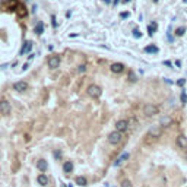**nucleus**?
<instances>
[{
	"mask_svg": "<svg viewBox=\"0 0 187 187\" xmlns=\"http://www.w3.org/2000/svg\"><path fill=\"white\" fill-rule=\"evenodd\" d=\"M86 91H88V95H89L91 98H100V97H101V92H102L101 88L98 85H89Z\"/></svg>",
	"mask_w": 187,
	"mask_h": 187,
	"instance_id": "nucleus-1",
	"label": "nucleus"
},
{
	"mask_svg": "<svg viewBox=\"0 0 187 187\" xmlns=\"http://www.w3.org/2000/svg\"><path fill=\"white\" fill-rule=\"evenodd\" d=\"M158 107L156 105H153V104H146L145 107H143V114L146 116V117H152L155 114H158Z\"/></svg>",
	"mask_w": 187,
	"mask_h": 187,
	"instance_id": "nucleus-2",
	"label": "nucleus"
},
{
	"mask_svg": "<svg viewBox=\"0 0 187 187\" xmlns=\"http://www.w3.org/2000/svg\"><path fill=\"white\" fill-rule=\"evenodd\" d=\"M121 139H123V133H120V132H113V133H110V136H108V142L111 143V145H119L120 142H121Z\"/></svg>",
	"mask_w": 187,
	"mask_h": 187,
	"instance_id": "nucleus-3",
	"label": "nucleus"
},
{
	"mask_svg": "<svg viewBox=\"0 0 187 187\" xmlns=\"http://www.w3.org/2000/svg\"><path fill=\"white\" fill-rule=\"evenodd\" d=\"M148 135H149V137H155V139H158V137L162 135V127H161V124L158 126H152L151 129H149V132H148Z\"/></svg>",
	"mask_w": 187,
	"mask_h": 187,
	"instance_id": "nucleus-4",
	"label": "nucleus"
},
{
	"mask_svg": "<svg viewBox=\"0 0 187 187\" xmlns=\"http://www.w3.org/2000/svg\"><path fill=\"white\" fill-rule=\"evenodd\" d=\"M129 129V120L123 119V120H119L117 123H116V130L120 132V133H123V132H126Z\"/></svg>",
	"mask_w": 187,
	"mask_h": 187,
	"instance_id": "nucleus-5",
	"label": "nucleus"
},
{
	"mask_svg": "<svg viewBox=\"0 0 187 187\" xmlns=\"http://www.w3.org/2000/svg\"><path fill=\"white\" fill-rule=\"evenodd\" d=\"M10 110H12V108H10V102L7 101V100H1V101H0V114H4V116H6V114L10 113Z\"/></svg>",
	"mask_w": 187,
	"mask_h": 187,
	"instance_id": "nucleus-6",
	"label": "nucleus"
},
{
	"mask_svg": "<svg viewBox=\"0 0 187 187\" xmlns=\"http://www.w3.org/2000/svg\"><path fill=\"white\" fill-rule=\"evenodd\" d=\"M59 66H60V57L59 56H50L48 57V67L57 69Z\"/></svg>",
	"mask_w": 187,
	"mask_h": 187,
	"instance_id": "nucleus-7",
	"label": "nucleus"
},
{
	"mask_svg": "<svg viewBox=\"0 0 187 187\" xmlns=\"http://www.w3.org/2000/svg\"><path fill=\"white\" fill-rule=\"evenodd\" d=\"M13 89L18 91V92H25V91L28 89V84L23 82V81H19V82H16V84L13 85Z\"/></svg>",
	"mask_w": 187,
	"mask_h": 187,
	"instance_id": "nucleus-8",
	"label": "nucleus"
},
{
	"mask_svg": "<svg viewBox=\"0 0 187 187\" xmlns=\"http://www.w3.org/2000/svg\"><path fill=\"white\" fill-rule=\"evenodd\" d=\"M177 146L181 148V149H187V137L184 135L177 136Z\"/></svg>",
	"mask_w": 187,
	"mask_h": 187,
	"instance_id": "nucleus-9",
	"label": "nucleus"
},
{
	"mask_svg": "<svg viewBox=\"0 0 187 187\" xmlns=\"http://www.w3.org/2000/svg\"><path fill=\"white\" fill-rule=\"evenodd\" d=\"M37 168L41 171V172H45V171L48 170V162H47L45 159H38V162H37Z\"/></svg>",
	"mask_w": 187,
	"mask_h": 187,
	"instance_id": "nucleus-10",
	"label": "nucleus"
},
{
	"mask_svg": "<svg viewBox=\"0 0 187 187\" xmlns=\"http://www.w3.org/2000/svg\"><path fill=\"white\" fill-rule=\"evenodd\" d=\"M110 69H111L113 73H121V72L124 70V65H123V63H113Z\"/></svg>",
	"mask_w": 187,
	"mask_h": 187,
	"instance_id": "nucleus-11",
	"label": "nucleus"
},
{
	"mask_svg": "<svg viewBox=\"0 0 187 187\" xmlns=\"http://www.w3.org/2000/svg\"><path fill=\"white\" fill-rule=\"evenodd\" d=\"M16 13H18V16L19 18H25L26 15H28V10H26V7H25L23 4H19L18 9H16Z\"/></svg>",
	"mask_w": 187,
	"mask_h": 187,
	"instance_id": "nucleus-12",
	"label": "nucleus"
},
{
	"mask_svg": "<svg viewBox=\"0 0 187 187\" xmlns=\"http://www.w3.org/2000/svg\"><path fill=\"white\" fill-rule=\"evenodd\" d=\"M37 180H38V184H41V186H47L48 184V177L45 174H40Z\"/></svg>",
	"mask_w": 187,
	"mask_h": 187,
	"instance_id": "nucleus-13",
	"label": "nucleus"
},
{
	"mask_svg": "<svg viewBox=\"0 0 187 187\" xmlns=\"http://www.w3.org/2000/svg\"><path fill=\"white\" fill-rule=\"evenodd\" d=\"M63 171H65L66 174L72 172V171H73V162H72V161H66V162L63 164Z\"/></svg>",
	"mask_w": 187,
	"mask_h": 187,
	"instance_id": "nucleus-14",
	"label": "nucleus"
},
{
	"mask_svg": "<svg viewBox=\"0 0 187 187\" xmlns=\"http://www.w3.org/2000/svg\"><path fill=\"white\" fill-rule=\"evenodd\" d=\"M75 183H76L78 186H82V187H85L86 184H88V181H86V178H85V177H82V175H79V177H76V178H75Z\"/></svg>",
	"mask_w": 187,
	"mask_h": 187,
	"instance_id": "nucleus-15",
	"label": "nucleus"
},
{
	"mask_svg": "<svg viewBox=\"0 0 187 187\" xmlns=\"http://www.w3.org/2000/svg\"><path fill=\"white\" fill-rule=\"evenodd\" d=\"M126 159H129V152H124L123 155H120L119 159H117V161L114 162V165H116V167H119L120 164H121L123 161H126Z\"/></svg>",
	"mask_w": 187,
	"mask_h": 187,
	"instance_id": "nucleus-16",
	"label": "nucleus"
},
{
	"mask_svg": "<svg viewBox=\"0 0 187 187\" xmlns=\"http://www.w3.org/2000/svg\"><path fill=\"white\" fill-rule=\"evenodd\" d=\"M34 32H35L37 35H41L43 32H44V23H43V22H38V23L35 25Z\"/></svg>",
	"mask_w": 187,
	"mask_h": 187,
	"instance_id": "nucleus-17",
	"label": "nucleus"
},
{
	"mask_svg": "<svg viewBox=\"0 0 187 187\" xmlns=\"http://www.w3.org/2000/svg\"><path fill=\"white\" fill-rule=\"evenodd\" d=\"M171 123H172V120L170 119V117H162V120H161V127H170Z\"/></svg>",
	"mask_w": 187,
	"mask_h": 187,
	"instance_id": "nucleus-18",
	"label": "nucleus"
},
{
	"mask_svg": "<svg viewBox=\"0 0 187 187\" xmlns=\"http://www.w3.org/2000/svg\"><path fill=\"white\" fill-rule=\"evenodd\" d=\"M31 50H32V43H31V41H29V43H25L23 48L21 50V54H25V53H29Z\"/></svg>",
	"mask_w": 187,
	"mask_h": 187,
	"instance_id": "nucleus-19",
	"label": "nucleus"
},
{
	"mask_svg": "<svg viewBox=\"0 0 187 187\" xmlns=\"http://www.w3.org/2000/svg\"><path fill=\"white\" fill-rule=\"evenodd\" d=\"M7 6H9L10 9H18L19 3H18V0H7Z\"/></svg>",
	"mask_w": 187,
	"mask_h": 187,
	"instance_id": "nucleus-20",
	"label": "nucleus"
},
{
	"mask_svg": "<svg viewBox=\"0 0 187 187\" xmlns=\"http://www.w3.org/2000/svg\"><path fill=\"white\" fill-rule=\"evenodd\" d=\"M145 51H146V53H158V47H155V45H148V47H145Z\"/></svg>",
	"mask_w": 187,
	"mask_h": 187,
	"instance_id": "nucleus-21",
	"label": "nucleus"
},
{
	"mask_svg": "<svg viewBox=\"0 0 187 187\" xmlns=\"http://www.w3.org/2000/svg\"><path fill=\"white\" fill-rule=\"evenodd\" d=\"M184 32H186V28H184V26H181V28H177V29H175V35H177V37L184 35Z\"/></svg>",
	"mask_w": 187,
	"mask_h": 187,
	"instance_id": "nucleus-22",
	"label": "nucleus"
},
{
	"mask_svg": "<svg viewBox=\"0 0 187 187\" xmlns=\"http://www.w3.org/2000/svg\"><path fill=\"white\" fill-rule=\"evenodd\" d=\"M120 187H132L130 180H123V183H121V186H120Z\"/></svg>",
	"mask_w": 187,
	"mask_h": 187,
	"instance_id": "nucleus-23",
	"label": "nucleus"
},
{
	"mask_svg": "<svg viewBox=\"0 0 187 187\" xmlns=\"http://www.w3.org/2000/svg\"><path fill=\"white\" fill-rule=\"evenodd\" d=\"M155 29H156V23H155V22H153L152 25H149V34L152 35L153 32H155Z\"/></svg>",
	"mask_w": 187,
	"mask_h": 187,
	"instance_id": "nucleus-24",
	"label": "nucleus"
},
{
	"mask_svg": "<svg viewBox=\"0 0 187 187\" xmlns=\"http://www.w3.org/2000/svg\"><path fill=\"white\" fill-rule=\"evenodd\" d=\"M181 102H183V104H186V102H187V95H186V92H184V91L181 92Z\"/></svg>",
	"mask_w": 187,
	"mask_h": 187,
	"instance_id": "nucleus-25",
	"label": "nucleus"
},
{
	"mask_svg": "<svg viewBox=\"0 0 187 187\" xmlns=\"http://www.w3.org/2000/svg\"><path fill=\"white\" fill-rule=\"evenodd\" d=\"M129 81H130V82H135V81H136V76H135L132 72L129 73Z\"/></svg>",
	"mask_w": 187,
	"mask_h": 187,
	"instance_id": "nucleus-26",
	"label": "nucleus"
},
{
	"mask_svg": "<svg viewBox=\"0 0 187 187\" xmlns=\"http://www.w3.org/2000/svg\"><path fill=\"white\" fill-rule=\"evenodd\" d=\"M85 70H86V66H85V65H81V66L78 67V72H79V73H82V72H85Z\"/></svg>",
	"mask_w": 187,
	"mask_h": 187,
	"instance_id": "nucleus-27",
	"label": "nucleus"
},
{
	"mask_svg": "<svg viewBox=\"0 0 187 187\" xmlns=\"http://www.w3.org/2000/svg\"><path fill=\"white\" fill-rule=\"evenodd\" d=\"M133 35H135L136 38H140V37H142V34H140V31H139V29H135V31H133Z\"/></svg>",
	"mask_w": 187,
	"mask_h": 187,
	"instance_id": "nucleus-28",
	"label": "nucleus"
},
{
	"mask_svg": "<svg viewBox=\"0 0 187 187\" xmlns=\"http://www.w3.org/2000/svg\"><path fill=\"white\" fill-rule=\"evenodd\" d=\"M184 82H186V81H184V79H180V81H178V82H177V84H178V85H180V86H183V85H184Z\"/></svg>",
	"mask_w": 187,
	"mask_h": 187,
	"instance_id": "nucleus-29",
	"label": "nucleus"
},
{
	"mask_svg": "<svg viewBox=\"0 0 187 187\" xmlns=\"http://www.w3.org/2000/svg\"><path fill=\"white\" fill-rule=\"evenodd\" d=\"M51 22H53V25H54V26L57 25V22H56V18H54V16H51Z\"/></svg>",
	"mask_w": 187,
	"mask_h": 187,
	"instance_id": "nucleus-30",
	"label": "nucleus"
},
{
	"mask_svg": "<svg viewBox=\"0 0 187 187\" xmlns=\"http://www.w3.org/2000/svg\"><path fill=\"white\" fill-rule=\"evenodd\" d=\"M120 16H121V18H129V13H127V12H124V13H121Z\"/></svg>",
	"mask_w": 187,
	"mask_h": 187,
	"instance_id": "nucleus-31",
	"label": "nucleus"
},
{
	"mask_svg": "<svg viewBox=\"0 0 187 187\" xmlns=\"http://www.w3.org/2000/svg\"><path fill=\"white\" fill-rule=\"evenodd\" d=\"M123 1H124V3H129V1H130V0H123Z\"/></svg>",
	"mask_w": 187,
	"mask_h": 187,
	"instance_id": "nucleus-32",
	"label": "nucleus"
},
{
	"mask_svg": "<svg viewBox=\"0 0 187 187\" xmlns=\"http://www.w3.org/2000/svg\"><path fill=\"white\" fill-rule=\"evenodd\" d=\"M119 3V0H114V4H117Z\"/></svg>",
	"mask_w": 187,
	"mask_h": 187,
	"instance_id": "nucleus-33",
	"label": "nucleus"
},
{
	"mask_svg": "<svg viewBox=\"0 0 187 187\" xmlns=\"http://www.w3.org/2000/svg\"><path fill=\"white\" fill-rule=\"evenodd\" d=\"M110 1H111V0H105V3H110Z\"/></svg>",
	"mask_w": 187,
	"mask_h": 187,
	"instance_id": "nucleus-34",
	"label": "nucleus"
},
{
	"mask_svg": "<svg viewBox=\"0 0 187 187\" xmlns=\"http://www.w3.org/2000/svg\"><path fill=\"white\" fill-rule=\"evenodd\" d=\"M186 158H187V152H186Z\"/></svg>",
	"mask_w": 187,
	"mask_h": 187,
	"instance_id": "nucleus-35",
	"label": "nucleus"
}]
</instances>
